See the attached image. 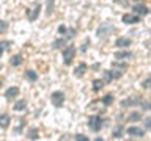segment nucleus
Listing matches in <instances>:
<instances>
[{"mask_svg": "<svg viewBox=\"0 0 151 141\" xmlns=\"http://www.w3.org/2000/svg\"><path fill=\"white\" fill-rule=\"evenodd\" d=\"M88 127L91 129L93 132H99L104 127V119L101 116H98V115H94V116H90L88 118Z\"/></svg>", "mask_w": 151, "mask_h": 141, "instance_id": "nucleus-1", "label": "nucleus"}, {"mask_svg": "<svg viewBox=\"0 0 151 141\" xmlns=\"http://www.w3.org/2000/svg\"><path fill=\"white\" fill-rule=\"evenodd\" d=\"M74 56H76V47L74 46H65V49H63V61H65L66 66H69L71 63H73Z\"/></svg>", "mask_w": 151, "mask_h": 141, "instance_id": "nucleus-2", "label": "nucleus"}, {"mask_svg": "<svg viewBox=\"0 0 151 141\" xmlns=\"http://www.w3.org/2000/svg\"><path fill=\"white\" fill-rule=\"evenodd\" d=\"M115 27L112 24H102L101 27L98 28V38H107L109 35H112Z\"/></svg>", "mask_w": 151, "mask_h": 141, "instance_id": "nucleus-3", "label": "nucleus"}, {"mask_svg": "<svg viewBox=\"0 0 151 141\" xmlns=\"http://www.w3.org/2000/svg\"><path fill=\"white\" fill-rule=\"evenodd\" d=\"M50 100H52V103H54V107L60 108V107L65 103V94L61 93V91H55V93H52Z\"/></svg>", "mask_w": 151, "mask_h": 141, "instance_id": "nucleus-4", "label": "nucleus"}, {"mask_svg": "<svg viewBox=\"0 0 151 141\" xmlns=\"http://www.w3.org/2000/svg\"><path fill=\"white\" fill-rule=\"evenodd\" d=\"M126 133L129 135V136H132V138H143L145 132H143V129H140V127L132 125V127H127Z\"/></svg>", "mask_w": 151, "mask_h": 141, "instance_id": "nucleus-5", "label": "nucleus"}, {"mask_svg": "<svg viewBox=\"0 0 151 141\" xmlns=\"http://www.w3.org/2000/svg\"><path fill=\"white\" fill-rule=\"evenodd\" d=\"M123 75V72L116 69H112V70H106L104 72V77H106V82H112V80H118Z\"/></svg>", "mask_w": 151, "mask_h": 141, "instance_id": "nucleus-6", "label": "nucleus"}, {"mask_svg": "<svg viewBox=\"0 0 151 141\" xmlns=\"http://www.w3.org/2000/svg\"><path fill=\"white\" fill-rule=\"evenodd\" d=\"M140 102H142V99L140 97H137V96H132L129 99H124V100H121V107L123 108H127V107H134V105H140Z\"/></svg>", "mask_w": 151, "mask_h": 141, "instance_id": "nucleus-7", "label": "nucleus"}, {"mask_svg": "<svg viewBox=\"0 0 151 141\" xmlns=\"http://www.w3.org/2000/svg\"><path fill=\"white\" fill-rule=\"evenodd\" d=\"M40 13H41V5L38 3V5H35L30 11L27 13V16H28V21L30 22H33V21H36L38 19V16H40Z\"/></svg>", "mask_w": 151, "mask_h": 141, "instance_id": "nucleus-8", "label": "nucleus"}, {"mask_svg": "<svg viewBox=\"0 0 151 141\" xmlns=\"http://www.w3.org/2000/svg\"><path fill=\"white\" fill-rule=\"evenodd\" d=\"M132 13L137 14V16H146V14L150 13V8L148 6H145V5H140V3H137L134 8H132Z\"/></svg>", "mask_w": 151, "mask_h": 141, "instance_id": "nucleus-9", "label": "nucleus"}, {"mask_svg": "<svg viewBox=\"0 0 151 141\" xmlns=\"http://www.w3.org/2000/svg\"><path fill=\"white\" fill-rule=\"evenodd\" d=\"M123 22L124 24H139L140 22V16H137V14H124L123 16Z\"/></svg>", "mask_w": 151, "mask_h": 141, "instance_id": "nucleus-10", "label": "nucleus"}, {"mask_svg": "<svg viewBox=\"0 0 151 141\" xmlns=\"http://www.w3.org/2000/svg\"><path fill=\"white\" fill-rule=\"evenodd\" d=\"M134 56V53L132 52H127V50H120V52H116L115 53V58L116 60H129Z\"/></svg>", "mask_w": 151, "mask_h": 141, "instance_id": "nucleus-11", "label": "nucleus"}, {"mask_svg": "<svg viewBox=\"0 0 151 141\" xmlns=\"http://www.w3.org/2000/svg\"><path fill=\"white\" fill-rule=\"evenodd\" d=\"M116 47H120V49H126V47L131 46V39L129 38H118L116 42H115Z\"/></svg>", "mask_w": 151, "mask_h": 141, "instance_id": "nucleus-12", "label": "nucleus"}, {"mask_svg": "<svg viewBox=\"0 0 151 141\" xmlns=\"http://www.w3.org/2000/svg\"><path fill=\"white\" fill-rule=\"evenodd\" d=\"M9 122H11V118H9V115H6V113L0 115V127H2V129H8Z\"/></svg>", "mask_w": 151, "mask_h": 141, "instance_id": "nucleus-13", "label": "nucleus"}, {"mask_svg": "<svg viewBox=\"0 0 151 141\" xmlns=\"http://www.w3.org/2000/svg\"><path fill=\"white\" fill-rule=\"evenodd\" d=\"M85 72H87V64H85V63H80L77 68L74 69V75H76V77H82Z\"/></svg>", "mask_w": 151, "mask_h": 141, "instance_id": "nucleus-14", "label": "nucleus"}, {"mask_svg": "<svg viewBox=\"0 0 151 141\" xmlns=\"http://www.w3.org/2000/svg\"><path fill=\"white\" fill-rule=\"evenodd\" d=\"M17 94H19V88H17V86H11V88L6 89L5 97H6V99H13V97H16Z\"/></svg>", "mask_w": 151, "mask_h": 141, "instance_id": "nucleus-15", "label": "nucleus"}, {"mask_svg": "<svg viewBox=\"0 0 151 141\" xmlns=\"http://www.w3.org/2000/svg\"><path fill=\"white\" fill-rule=\"evenodd\" d=\"M112 68H113V69H116V70H120V72H126L127 64H126V63H123V60H121V61H115V63L112 64Z\"/></svg>", "mask_w": 151, "mask_h": 141, "instance_id": "nucleus-16", "label": "nucleus"}, {"mask_svg": "<svg viewBox=\"0 0 151 141\" xmlns=\"http://www.w3.org/2000/svg\"><path fill=\"white\" fill-rule=\"evenodd\" d=\"M65 46H66V38H58V39H55L52 42V47H54V49H63Z\"/></svg>", "mask_w": 151, "mask_h": 141, "instance_id": "nucleus-17", "label": "nucleus"}, {"mask_svg": "<svg viewBox=\"0 0 151 141\" xmlns=\"http://www.w3.org/2000/svg\"><path fill=\"white\" fill-rule=\"evenodd\" d=\"M27 138H28V140H38V138H40V132H38L36 127H32V129L28 130Z\"/></svg>", "mask_w": 151, "mask_h": 141, "instance_id": "nucleus-18", "label": "nucleus"}, {"mask_svg": "<svg viewBox=\"0 0 151 141\" xmlns=\"http://www.w3.org/2000/svg\"><path fill=\"white\" fill-rule=\"evenodd\" d=\"M22 61H24L22 55H14V56H11L9 63H11V66H21V64H22Z\"/></svg>", "mask_w": 151, "mask_h": 141, "instance_id": "nucleus-19", "label": "nucleus"}, {"mask_svg": "<svg viewBox=\"0 0 151 141\" xmlns=\"http://www.w3.org/2000/svg\"><path fill=\"white\" fill-rule=\"evenodd\" d=\"M25 107H27V102L24 100V99H21V100H17L16 103H14V110L16 111H24Z\"/></svg>", "mask_w": 151, "mask_h": 141, "instance_id": "nucleus-20", "label": "nucleus"}, {"mask_svg": "<svg viewBox=\"0 0 151 141\" xmlns=\"http://www.w3.org/2000/svg\"><path fill=\"white\" fill-rule=\"evenodd\" d=\"M25 78L27 80H30V82H36L38 80V72H35V70H27L25 72Z\"/></svg>", "mask_w": 151, "mask_h": 141, "instance_id": "nucleus-21", "label": "nucleus"}, {"mask_svg": "<svg viewBox=\"0 0 151 141\" xmlns=\"http://www.w3.org/2000/svg\"><path fill=\"white\" fill-rule=\"evenodd\" d=\"M123 133H124V129H123V125H118L116 129H113L112 136H113V138H121Z\"/></svg>", "mask_w": 151, "mask_h": 141, "instance_id": "nucleus-22", "label": "nucleus"}, {"mask_svg": "<svg viewBox=\"0 0 151 141\" xmlns=\"http://www.w3.org/2000/svg\"><path fill=\"white\" fill-rule=\"evenodd\" d=\"M54 8H55V0H47V9H46L47 16H50L54 13Z\"/></svg>", "mask_w": 151, "mask_h": 141, "instance_id": "nucleus-23", "label": "nucleus"}, {"mask_svg": "<svg viewBox=\"0 0 151 141\" xmlns=\"http://www.w3.org/2000/svg\"><path fill=\"white\" fill-rule=\"evenodd\" d=\"M113 100H115V97H113L112 94H107V96L102 97V103H104V105H112Z\"/></svg>", "mask_w": 151, "mask_h": 141, "instance_id": "nucleus-24", "label": "nucleus"}, {"mask_svg": "<svg viewBox=\"0 0 151 141\" xmlns=\"http://www.w3.org/2000/svg\"><path fill=\"white\" fill-rule=\"evenodd\" d=\"M102 86H104V80H94L93 82V91H99V89H102Z\"/></svg>", "mask_w": 151, "mask_h": 141, "instance_id": "nucleus-25", "label": "nucleus"}, {"mask_svg": "<svg viewBox=\"0 0 151 141\" xmlns=\"http://www.w3.org/2000/svg\"><path fill=\"white\" fill-rule=\"evenodd\" d=\"M9 46H11V41H2V42H0V55H2Z\"/></svg>", "mask_w": 151, "mask_h": 141, "instance_id": "nucleus-26", "label": "nucleus"}, {"mask_svg": "<svg viewBox=\"0 0 151 141\" xmlns=\"http://www.w3.org/2000/svg\"><path fill=\"white\" fill-rule=\"evenodd\" d=\"M140 118H142L140 113L139 111H134V113H131V115H129V121H139Z\"/></svg>", "mask_w": 151, "mask_h": 141, "instance_id": "nucleus-27", "label": "nucleus"}, {"mask_svg": "<svg viewBox=\"0 0 151 141\" xmlns=\"http://www.w3.org/2000/svg\"><path fill=\"white\" fill-rule=\"evenodd\" d=\"M6 30H8V22L0 21V33H5Z\"/></svg>", "mask_w": 151, "mask_h": 141, "instance_id": "nucleus-28", "label": "nucleus"}, {"mask_svg": "<svg viewBox=\"0 0 151 141\" xmlns=\"http://www.w3.org/2000/svg\"><path fill=\"white\" fill-rule=\"evenodd\" d=\"M66 38H68V39H71V38H74V35H76V30L74 28H71V30H66Z\"/></svg>", "mask_w": 151, "mask_h": 141, "instance_id": "nucleus-29", "label": "nucleus"}, {"mask_svg": "<svg viewBox=\"0 0 151 141\" xmlns=\"http://www.w3.org/2000/svg\"><path fill=\"white\" fill-rule=\"evenodd\" d=\"M140 105H142V108H143V110H146V111L150 110V102H146V100H142V102H140Z\"/></svg>", "mask_w": 151, "mask_h": 141, "instance_id": "nucleus-30", "label": "nucleus"}, {"mask_svg": "<svg viewBox=\"0 0 151 141\" xmlns=\"http://www.w3.org/2000/svg\"><path fill=\"white\" fill-rule=\"evenodd\" d=\"M74 140L76 141H88V138H87V136H83V135H76Z\"/></svg>", "mask_w": 151, "mask_h": 141, "instance_id": "nucleus-31", "label": "nucleus"}, {"mask_svg": "<svg viewBox=\"0 0 151 141\" xmlns=\"http://www.w3.org/2000/svg\"><path fill=\"white\" fill-rule=\"evenodd\" d=\"M150 83H151V78L148 77V78H146V80H145L143 83H142V86H143L145 89H148V88H150Z\"/></svg>", "mask_w": 151, "mask_h": 141, "instance_id": "nucleus-32", "label": "nucleus"}, {"mask_svg": "<svg viewBox=\"0 0 151 141\" xmlns=\"http://www.w3.org/2000/svg\"><path fill=\"white\" fill-rule=\"evenodd\" d=\"M66 30H68V28H66L65 25H60V27H58V33H60V35H65Z\"/></svg>", "mask_w": 151, "mask_h": 141, "instance_id": "nucleus-33", "label": "nucleus"}, {"mask_svg": "<svg viewBox=\"0 0 151 141\" xmlns=\"http://www.w3.org/2000/svg\"><path fill=\"white\" fill-rule=\"evenodd\" d=\"M145 127H146V129H150V127H151V118H146V119H145Z\"/></svg>", "mask_w": 151, "mask_h": 141, "instance_id": "nucleus-34", "label": "nucleus"}, {"mask_svg": "<svg viewBox=\"0 0 151 141\" xmlns=\"http://www.w3.org/2000/svg\"><path fill=\"white\" fill-rule=\"evenodd\" d=\"M135 3H140V2H145V0H134Z\"/></svg>", "mask_w": 151, "mask_h": 141, "instance_id": "nucleus-35", "label": "nucleus"}, {"mask_svg": "<svg viewBox=\"0 0 151 141\" xmlns=\"http://www.w3.org/2000/svg\"><path fill=\"white\" fill-rule=\"evenodd\" d=\"M0 86H2V82H0Z\"/></svg>", "mask_w": 151, "mask_h": 141, "instance_id": "nucleus-36", "label": "nucleus"}]
</instances>
